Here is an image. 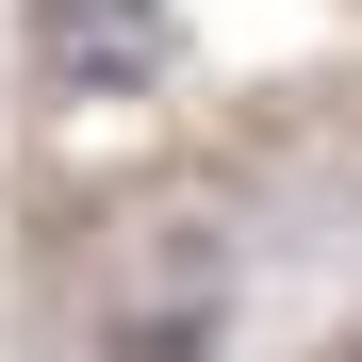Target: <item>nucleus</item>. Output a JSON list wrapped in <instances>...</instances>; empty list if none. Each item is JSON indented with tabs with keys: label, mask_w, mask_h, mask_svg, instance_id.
<instances>
[{
	"label": "nucleus",
	"mask_w": 362,
	"mask_h": 362,
	"mask_svg": "<svg viewBox=\"0 0 362 362\" xmlns=\"http://www.w3.org/2000/svg\"><path fill=\"white\" fill-rule=\"evenodd\" d=\"M17 49H33V83L66 115H148L181 83V0H33Z\"/></svg>",
	"instance_id": "nucleus-1"
},
{
	"label": "nucleus",
	"mask_w": 362,
	"mask_h": 362,
	"mask_svg": "<svg viewBox=\"0 0 362 362\" xmlns=\"http://www.w3.org/2000/svg\"><path fill=\"white\" fill-rule=\"evenodd\" d=\"M329 362H362V329H346V346H329Z\"/></svg>",
	"instance_id": "nucleus-2"
}]
</instances>
